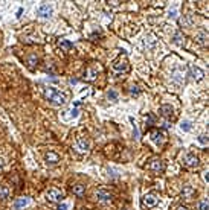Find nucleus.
<instances>
[{
	"instance_id": "f257e3e1",
	"label": "nucleus",
	"mask_w": 209,
	"mask_h": 210,
	"mask_svg": "<svg viewBox=\"0 0 209 210\" xmlns=\"http://www.w3.org/2000/svg\"><path fill=\"white\" fill-rule=\"evenodd\" d=\"M112 69L115 70V73H118V75L128 72V69H130V64H128L127 57H125V55H121V57H119V58H118L116 61L113 62Z\"/></svg>"
},
{
	"instance_id": "f03ea898",
	"label": "nucleus",
	"mask_w": 209,
	"mask_h": 210,
	"mask_svg": "<svg viewBox=\"0 0 209 210\" xmlns=\"http://www.w3.org/2000/svg\"><path fill=\"white\" fill-rule=\"evenodd\" d=\"M73 149H75V152H78V154H89V151H90V142L86 139V137H80V139L75 140Z\"/></svg>"
},
{
	"instance_id": "7ed1b4c3",
	"label": "nucleus",
	"mask_w": 209,
	"mask_h": 210,
	"mask_svg": "<svg viewBox=\"0 0 209 210\" xmlns=\"http://www.w3.org/2000/svg\"><path fill=\"white\" fill-rule=\"evenodd\" d=\"M46 198L47 201H50V202H61L63 199H64V193L58 190V189H49L46 192Z\"/></svg>"
},
{
	"instance_id": "20e7f679",
	"label": "nucleus",
	"mask_w": 209,
	"mask_h": 210,
	"mask_svg": "<svg viewBox=\"0 0 209 210\" xmlns=\"http://www.w3.org/2000/svg\"><path fill=\"white\" fill-rule=\"evenodd\" d=\"M147 169L151 171L153 174H162L163 169H165V166H163L162 160H159V158H153L150 163L147 164Z\"/></svg>"
},
{
	"instance_id": "39448f33",
	"label": "nucleus",
	"mask_w": 209,
	"mask_h": 210,
	"mask_svg": "<svg viewBox=\"0 0 209 210\" xmlns=\"http://www.w3.org/2000/svg\"><path fill=\"white\" fill-rule=\"evenodd\" d=\"M99 70H101L99 66H89L87 70H86L84 79H86V81H95L96 76H98V73H99Z\"/></svg>"
},
{
	"instance_id": "423d86ee",
	"label": "nucleus",
	"mask_w": 209,
	"mask_h": 210,
	"mask_svg": "<svg viewBox=\"0 0 209 210\" xmlns=\"http://www.w3.org/2000/svg\"><path fill=\"white\" fill-rule=\"evenodd\" d=\"M96 199H98L99 202L107 204V202H112L113 197H112V193H110V192H107L105 189H98V190H96Z\"/></svg>"
},
{
	"instance_id": "0eeeda50",
	"label": "nucleus",
	"mask_w": 209,
	"mask_h": 210,
	"mask_svg": "<svg viewBox=\"0 0 209 210\" xmlns=\"http://www.w3.org/2000/svg\"><path fill=\"white\" fill-rule=\"evenodd\" d=\"M54 105H58V107H61V105H66L67 104V93L66 92H57L55 93V96L52 98V101H50Z\"/></svg>"
},
{
	"instance_id": "6e6552de",
	"label": "nucleus",
	"mask_w": 209,
	"mask_h": 210,
	"mask_svg": "<svg viewBox=\"0 0 209 210\" xmlns=\"http://www.w3.org/2000/svg\"><path fill=\"white\" fill-rule=\"evenodd\" d=\"M142 202H144V206H147V207H154V206L159 202V198H157L156 193H147V195H144Z\"/></svg>"
},
{
	"instance_id": "1a4fd4ad",
	"label": "nucleus",
	"mask_w": 209,
	"mask_h": 210,
	"mask_svg": "<svg viewBox=\"0 0 209 210\" xmlns=\"http://www.w3.org/2000/svg\"><path fill=\"white\" fill-rule=\"evenodd\" d=\"M165 136H163L162 132L159 131V129H151L150 131V139L157 145V146H160V145H163V142H165V139H163Z\"/></svg>"
},
{
	"instance_id": "9d476101",
	"label": "nucleus",
	"mask_w": 209,
	"mask_h": 210,
	"mask_svg": "<svg viewBox=\"0 0 209 210\" xmlns=\"http://www.w3.org/2000/svg\"><path fill=\"white\" fill-rule=\"evenodd\" d=\"M183 163L188 168H197L198 164H200V160H198L197 155H194V154H186L185 158H183Z\"/></svg>"
},
{
	"instance_id": "9b49d317",
	"label": "nucleus",
	"mask_w": 209,
	"mask_h": 210,
	"mask_svg": "<svg viewBox=\"0 0 209 210\" xmlns=\"http://www.w3.org/2000/svg\"><path fill=\"white\" fill-rule=\"evenodd\" d=\"M196 197V189L191 184H185L182 189V198L183 199H192Z\"/></svg>"
},
{
	"instance_id": "f8f14e48",
	"label": "nucleus",
	"mask_w": 209,
	"mask_h": 210,
	"mask_svg": "<svg viewBox=\"0 0 209 210\" xmlns=\"http://www.w3.org/2000/svg\"><path fill=\"white\" fill-rule=\"evenodd\" d=\"M189 72H191V76H192L194 81H201L205 78V72L200 69V67H197V66H192L189 69Z\"/></svg>"
},
{
	"instance_id": "ddd939ff",
	"label": "nucleus",
	"mask_w": 209,
	"mask_h": 210,
	"mask_svg": "<svg viewBox=\"0 0 209 210\" xmlns=\"http://www.w3.org/2000/svg\"><path fill=\"white\" fill-rule=\"evenodd\" d=\"M159 113H160V116L166 117V119H171L173 114H174V110H173V107L168 104H163L160 108H159Z\"/></svg>"
},
{
	"instance_id": "4468645a",
	"label": "nucleus",
	"mask_w": 209,
	"mask_h": 210,
	"mask_svg": "<svg viewBox=\"0 0 209 210\" xmlns=\"http://www.w3.org/2000/svg\"><path fill=\"white\" fill-rule=\"evenodd\" d=\"M37 15L43 17V18H49L52 15V8L49 5H41L38 9H37Z\"/></svg>"
},
{
	"instance_id": "2eb2a0df",
	"label": "nucleus",
	"mask_w": 209,
	"mask_h": 210,
	"mask_svg": "<svg viewBox=\"0 0 209 210\" xmlns=\"http://www.w3.org/2000/svg\"><path fill=\"white\" fill-rule=\"evenodd\" d=\"M44 160L49 164H57L60 162V154H57V152H54V151H49L44 155Z\"/></svg>"
},
{
	"instance_id": "dca6fc26",
	"label": "nucleus",
	"mask_w": 209,
	"mask_h": 210,
	"mask_svg": "<svg viewBox=\"0 0 209 210\" xmlns=\"http://www.w3.org/2000/svg\"><path fill=\"white\" fill-rule=\"evenodd\" d=\"M72 192H73V195H76V197H84L86 195V186L84 184H75V186L72 187Z\"/></svg>"
},
{
	"instance_id": "f3484780",
	"label": "nucleus",
	"mask_w": 209,
	"mask_h": 210,
	"mask_svg": "<svg viewBox=\"0 0 209 210\" xmlns=\"http://www.w3.org/2000/svg\"><path fill=\"white\" fill-rule=\"evenodd\" d=\"M11 197V187L9 186H0V199H8Z\"/></svg>"
},
{
	"instance_id": "a211bd4d",
	"label": "nucleus",
	"mask_w": 209,
	"mask_h": 210,
	"mask_svg": "<svg viewBox=\"0 0 209 210\" xmlns=\"http://www.w3.org/2000/svg\"><path fill=\"white\" fill-rule=\"evenodd\" d=\"M57 92H58V90H57L55 87H46V88H44V92H43V94H44V98H46L47 101H52V98L55 96Z\"/></svg>"
},
{
	"instance_id": "6ab92c4d",
	"label": "nucleus",
	"mask_w": 209,
	"mask_h": 210,
	"mask_svg": "<svg viewBox=\"0 0 209 210\" xmlns=\"http://www.w3.org/2000/svg\"><path fill=\"white\" fill-rule=\"evenodd\" d=\"M29 201H31L29 198H18L14 202V209L18 210V209H22V207H26V206L29 204Z\"/></svg>"
},
{
	"instance_id": "aec40b11",
	"label": "nucleus",
	"mask_w": 209,
	"mask_h": 210,
	"mask_svg": "<svg viewBox=\"0 0 209 210\" xmlns=\"http://www.w3.org/2000/svg\"><path fill=\"white\" fill-rule=\"evenodd\" d=\"M37 62H38V58H37V55L31 53V55L28 57V67H29L31 70H34L35 66H37Z\"/></svg>"
},
{
	"instance_id": "412c9836",
	"label": "nucleus",
	"mask_w": 209,
	"mask_h": 210,
	"mask_svg": "<svg viewBox=\"0 0 209 210\" xmlns=\"http://www.w3.org/2000/svg\"><path fill=\"white\" fill-rule=\"evenodd\" d=\"M58 46L61 47V49H64V50H70V49L73 47V44H72L70 41H67V40H60Z\"/></svg>"
},
{
	"instance_id": "4be33fe9",
	"label": "nucleus",
	"mask_w": 209,
	"mask_h": 210,
	"mask_svg": "<svg viewBox=\"0 0 209 210\" xmlns=\"http://www.w3.org/2000/svg\"><path fill=\"white\" fill-rule=\"evenodd\" d=\"M198 210H209L208 199H201V201L198 202Z\"/></svg>"
},
{
	"instance_id": "5701e85b",
	"label": "nucleus",
	"mask_w": 209,
	"mask_h": 210,
	"mask_svg": "<svg viewBox=\"0 0 209 210\" xmlns=\"http://www.w3.org/2000/svg\"><path fill=\"white\" fill-rule=\"evenodd\" d=\"M180 128L183 129L185 132H188V131H191V128H192V127H191V122H189V120H185V122H182Z\"/></svg>"
},
{
	"instance_id": "b1692460",
	"label": "nucleus",
	"mask_w": 209,
	"mask_h": 210,
	"mask_svg": "<svg viewBox=\"0 0 209 210\" xmlns=\"http://www.w3.org/2000/svg\"><path fill=\"white\" fill-rule=\"evenodd\" d=\"M206 38H208V35H206V32H200V34L197 35L198 43H201V44H205V43H206Z\"/></svg>"
},
{
	"instance_id": "393cba45",
	"label": "nucleus",
	"mask_w": 209,
	"mask_h": 210,
	"mask_svg": "<svg viewBox=\"0 0 209 210\" xmlns=\"http://www.w3.org/2000/svg\"><path fill=\"white\" fill-rule=\"evenodd\" d=\"M174 43L175 44H182V43H183V37H182L180 32H177V34L174 35Z\"/></svg>"
},
{
	"instance_id": "a878e982",
	"label": "nucleus",
	"mask_w": 209,
	"mask_h": 210,
	"mask_svg": "<svg viewBox=\"0 0 209 210\" xmlns=\"http://www.w3.org/2000/svg\"><path fill=\"white\" fill-rule=\"evenodd\" d=\"M107 96H108V99H112V101H118V93L115 90H108Z\"/></svg>"
},
{
	"instance_id": "bb28decb",
	"label": "nucleus",
	"mask_w": 209,
	"mask_h": 210,
	"mask_svg": "<svg viewBox=\"0 0 209 210\" xmlns=\"http://www.w3.org/2000/svg\"><path fill=\"white\" fill-rule=\"evenodd\" d=\"M173 78H174L175 81L183 82V78H182V73H180V72H174V73H173Z\"/></svg>"
},
{
	"instance_id": "cd10ccee",
	"label": "nucleus",
	"mask_w": 209,
	"mask_h": 210,
	"mask_svg": "<svg viewBox=\"0 0 209 210\" xmlns=\"http://www.w3.org/2000/svg\"><path fill=\"white\" fill-rule=\"evenodd\" d=\"M67 113H70L69 114V117H76L78 116V108H75V107H72Z\"/></svg>"
},
{
	"instance_id": "c85d7f7f",
	"label": "nucleus",
	"mask_w": 209,
	"mask_h": 210,
	"mask_svg": "<svg viewBox=\"0 0 209 210\" xmlns=\"http://www.w3.org/2000/svg\"><path fill=\"white\" fill-rule=\"evenodd\" d=\"M198 142H200L201 145H206V143H208V139H206V136H205V134L198 136Z\"/></svg>"
},
{
	"instance_id": "c756f323",
	"label": "nucleus",
	"mask_w": 209,
	"mask_h": 210,
	"mask_svg": "<svg viewBox=\"0 0 209 210\" xmlns=\"http://www.w3.org/2000/svg\"><path fill=\"white\" fill-rule=\"evenodd\" d=\"M145 120H147V125H150V123H153V122H154V117L151 116V114H148V116L145 117Z\"/></svg>"
},
{
	"instance_id": "7c9ffc66",
	"label": "nucleus",
	"mask_w": 209,
	"mask_h": 210,
	"mask_svg": "<svg viewBox=\"0 0 209 210\" xmlns=\"http://www.w3.org/2000/svg\"><path fill=\"white\" fill-rule=\"evenodd\" d=\"M67 209H69V206H67L66 202H64V204H60L58 207H57V210H67Z\"/></svg>"
},
{
	"instance_id": "2f4dec72",
	"label": "nucleus",
	"mask_w": 209,
	"mask_h": 210,
	"mask_svg": "<svg viewBox=\"0 0 209 210\" xmlns=\"http://www.w3.org/2000/svg\"><path fill=\"white\" fill-rule=\"evenodd\" d=\"M130 92H131V94H139V90H138L136 87H131V90H130Z\"/></svg>"
},
{
	"instance_id": "473e14b6",
	"label": "nucleus",
	"mask_w": 209,
	"mask_h": 210,
	"mask_svg": "<svg viewBox=\"0 0 209 210\" xmlns=\"http://www.w3.org/2000/svg\"><path fill=\"white\" fill-rule=\"evenodd\" d=\"M203 178H205V181L208 183V181H209V172H205V175H203Z\"/></svg>"
},
{
	"instance_id": "72a5a7b5",
	"label": "nucleus",
	"mask_w": 209,
	"mask_h": 210,
	"mask_svg": "<svg viewBox=\"0 0 209 210\" xmlns=\"http://www.w3.org/2000/svg\"><path fill=\"white\" fill-rule=\"evenodd\" d=\"M175 210H189V209H188V207H185V206H179Z\"/></svg>"
},
{
	"instance_id": "f704fd0d",
	"label": "nucleus",
	"mask_w": 209,
	"mask_h": 210,
	"mask_svg": "<svg viewBox=\"0 0 209 210\" xmlns=\"http://www.w3.org/2000/svg\"><path fill=\"white\" fill-rule=\"evenodd\" d=\"M110 3H112V5H113V6H118V5H119V3H121V2H110Z\"/></svg>"
}]
</instances>
